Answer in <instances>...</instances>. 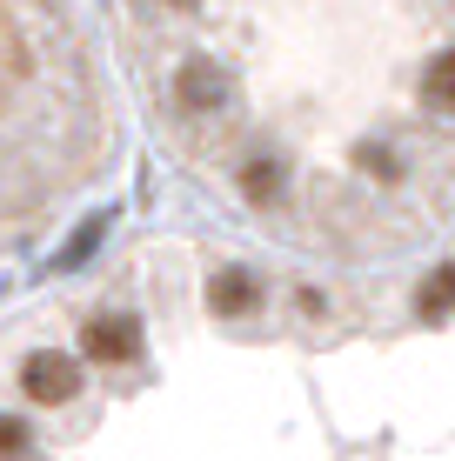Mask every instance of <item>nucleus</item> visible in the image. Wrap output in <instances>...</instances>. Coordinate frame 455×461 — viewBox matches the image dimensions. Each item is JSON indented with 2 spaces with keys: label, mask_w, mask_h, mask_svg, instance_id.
<instances>
[{
  "label": "nucleus",
  "mask_w": 455,
  "mask_h": 461,
  "mask_svg": "<svg viewBox=\"0 0 455 461\" xmlns=\"http://www.w3.org/2000/svg\"><path fill=\"white\" fill-rule=\"evenodd\" d=\"M21 388L34 394V402L60 408V402H74V394H81V361L60 355V348H34V355L21 361Z\"/></svg>",
  "instance_id": "nucleus-1"
},
{
  "label": "nucleus",
  "mask_w": 455,
  "mask_h": 461,
  "mask_svg": "<svg viewBox=\"0 0 455 461\" xmlns=\"http://www.w3.org/2000/svg\"><path fill=\"white\" fill-rule=\"evenodd\" d=\"M81 341H87L94 361H107V368H114V361H134V355H141V321H134V314H94Z\"/></svg>",
  "instance_id": "nucleus-2"
},
{
  "label": "nucleus",
  "mask_w": 455,
  "mask_h": 461,
  "mask_svg": "<svg viewBox=\"0 0 455 461\" xmlns=\"http://www.w3.org/2000/svg\"><path fill=\"white\" fill-rule=\"evenodd\" d=\"M175 101L187 107V114H214V107L228 101V74L214 68V60H187L181 81H175Z\"/></svg>",
  "instance_id": "nucleus-3"
},
{
  "label": "nucleus",
  "mask_w": 455,
  "mask_h": 461,
  "mask_svg": "<svg viewBox=\"0 0 455 461\" xmlns=\"http://www.w3.org/2000/svg\"><path fill=\"white\" fill-rule=\"evenodd\" d=\"M261 301V288H255V275L248 267H222V275L208 281V308L214 314H248Z\"/></svg>",
  "instance_id": "nucleus-4"
},
{
  "label": "nucleus",
  "mask_w": 455,
  "mask_h": 461,
  "mask_svg": "<svg viewBox=\"0 0 455 461\" xmlns=\"http://www.w3.org/2000/svg\"><path fill=\"white\" fill-rule=\"evenodd\" d=\"M422 101H429L435 114H455V47H442V54L422 68Z\"/></svg>",
  "instance_id": "nucleus-5"
},
{
  "label": "nucleus",
  "mask_w": 455,
  "mask_h": 461,
  "mask_svg": "<svg viewBox=\"0 0 455 461\" xmlns=\"http://www.w3.org/2000/svg\"><path fill=\"white\" fill-rule=\"evenodd\" d=\"M415 314L422 321H449L455 314V267H435V275L415 288Z\"/></svg>",
  "instance_id": "nucleus-6"
},
{
  "label": "nucleus",
  "mask_w": 455,
  "mask_h": 461,
  "mask_svg": "<svg viewBox=\"0 0 455 461\" xmlns=\"http://www.w3.org/2000/svg\"><path fill=\"white\" fill-rule=\"evenodd\" d=\"M241 194L248 201H275L281 194V161H248L241 167Z\"/></svg>",
  "instance_id": "nucleus-7"
},
{
  "label": "nucleus",
  "mask_w": 455,
  "mask_h": 461,
  "mask_svg": "<svg viewBox=\"0 0 455 461\" xmlns=\"http://www.w3.org/2000/svg\"><path fill=\"white\" fill-rule=\"evenodd\" d=\"M107 234V221H81V234H74L68 248H60V267H74V261H87V248Z\"/></svg>",
  "instance_id": "nucleus-8"
},
{
  "label": "nucleus",
  "mask_w": 455,
  "mask_h": 461,
  "mask_svg": "<svg viewBox=\"0 0 455 461\" xmlns=\"http://www.w3.org/2000/svg\"><path fill=\"white\" fill-rule=\"evenodd\" d=\"M27 448V421H14V415H0V461H14Z\"/></svg>",
  "instance_id": "nucleus-9"
}]
</instances>
